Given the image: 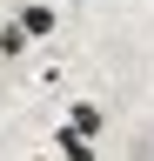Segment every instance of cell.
<instances>
[{
  "mask_svg": "<svg viewBox=\"0 0 154 161\" xmlns=\"http://www.w3.org/2000/svg\"><path fill=\"white\" fill-rule=\"evenodd\" d=\"M13 20H20V27H27V40H47L54 27H61V14H54L47 0H20V14H13Z\"/></svg>",
  "mask_w": 154,
  "mask_h": 161,
  "instance_id": "6da1fadb",
  "label": "cell"
},
{
  "mask_svg": "<svg viewBox=\"0 0 154 161\" xmlns=\"http://www.w3.org/2000/svg\"><path fill=\"white\" fill-rule=\"evenodd\" d=\"M54 154H61V161H94V141L74 134V128H61V134H54Z\"/></svg>",
  "mask_w": 154,
  "mask_h": 161,
  "instance_id": "7a4b0ae2",
  "label": "cell"
},
{
  "mask_svg": "<svg viewBox=\"0 0 154 161\" xmlns=\"http://www.w3.org/2000/svg\"><path fill=\"white\" fill-rule=\"evenodd\" d=\"M67 128L94 141V134H101V128H107V114H101V108H94V101H81V108H74V114H67Z\"/></svg>",
  "mask_w": 154,
  "mask_h": 161,
  "instance_id": "3957f363",
  "label": "cell"
},
{
  "mask_svg": "<svg viewBox=\"0 0 154 161\" xmlns=\"http://www.w3.org/2000/svg\"><path fill=\"white\" fill-rule=\"evenodd\" d=\"M20 54H27V27L7 20V27H0V60H20Z\"/></svg>",
  "mask_w": 154,
  "mask_h": 161,
  "instance_id": "277c9868",
  "label": "cell"
},
{
  "mask_svg": "<svg viewBox=\"0 0 154 161\" xmlns=\"http://www.w3.org/2000/svg\"><path fill=\"white\" fill-rule=\"evenodd\" d=\"M34 161H47V154H34Z\"/></svg>",
  "mask_w": 154,
  "mask_h": 161,
  "instance_id": "5b68a950",
  "label": "cell"
}]
</instances>
